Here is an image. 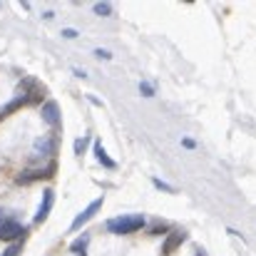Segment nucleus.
Here are the masks:
<instances>
[{
  "label": "nucleus",
  "instance_id": "2",
  "mask_svg": "<svg viewBox=\"0 0 256 256\" xmlns=\"http://www.w3.org/2000/svg\"><path fill=\"white\" fill-rule=\"evenodd\" d=\"M22 234H25V229L18 219H2L0 222V242H15Z\"/></svg>",
  "mask_w": 256,
  "mask_h": 256
},
{
  "label": "nucleus",
  "instance_id": "6",
  "mask_svg": "<svg viewBox=\"0 0 256 256\" xmlns=\"http://www.w3.org/2000/svg\"><path fill=\"white\" fill-rule=\"evenodd\" d=\"M40 114H42V122H48L50 127H55L60 122V107H58V102H45L42 110H40Z\"/></svg>",
  "mask_w": 256,
  "mask_h": 256
},
{
  "label": "nucleus",
  "instance_id": "11",
  "mask_svg": "<svg viewBox=\"0 0 256 256\" xmlns=\"http://www.w3.org/2000/svg\"><path fill=\"white\" fill-rule=\"evenodd\" d=\"M20 252H22V242H15V244H10L0 256H18Z\"/></svg>",
  "mask_w": 256,
  "mask_h": 256
},
{
  "label": "nucleus",
  "instance_id": "16",
  "mask_svg": "<svg viewBox=\"0 0 256 256\" xmlns=\"http://www.w3.org/2000/svg\"><path fill=\"white\" fill-rule=\"evenodd\" d=\"M94 55H97V58H102V60H110V58H112V52H110V50H102V48H97V50H94Z\"/></svg>",
  "mask_w": 256,
  "mask_h": 256
},
{
  "label": "nucleus",
  "instance_id": "19",
  "mask_svg": "<svg viewBox=\"0 0 256 256\" xmlns=\"http://www.w3.org/2000/svg\"><path fill=\"white\" fill-rule=\"evenodd\" d=\"M62 35H65V38H78V30H72V28H65V30H62Z\"/></svg>",
  "mask_w": 256,
  "mask_h": 256
},
{
  "label": "nucleus",
  "instance_id": "13",
  "mask_svg": "<svg viewBox=\"0 0 256 256\" xmlns=\"http://www.w3.org/2000/svg\"><path fill=\"white\" fill-rule=\"evenodd\" d=\"M94 12H97V15H110V12H112V5H107V2H97V5H94Z\"/></svg>",
  "mask_w": 256,
  "mask_h": 256
},
{
  "label": "nucleus",
  "instance_id": "9",
  "mask_svg": "<svg viewBox=\"0 0 256 256\" xmlns=\"http://www.w3.org/2000/svg\"><path fill=\"white\" fill-rule=\"evenodd\" d=\"M182 239H184V234H182V232H174V234H170V239H167V244H164L162 254H172V252L182 244Z\"/></svg>",
  "mask_w": 256,
  "mask_h": 256
},
{
  "label": "nucleus",
  "instance_id": "14",
  "mask_svg": "<svg viewBox=\"0 0 256 256\" xmlns=\"http://www.w3.org/2000/svg\"><path fill=\"white\" fill-rule=\"evenodd\" d=\"M140 92H142L144 97H152V94H154V87L147 85V82H140Z\"/></svg>",
  "mask_w": 256,
  "mask_h": 256
},
{
  "label": "nucleus",
  "instance_id": "17",
  "mask_svg": "<svg viewBox=\"0 0 256 256\" xmlns=\"http://www.w3.org/2000/svg\"><path fill=\"white\" fill-rule=\"evenodd\" d=\"M182 144H184L186 150H194V147H196V142H194L192 137H184V140H182Z\"/></svg>",
  "mask_w": 256,
  "mask_h": 256
},
{
  "label": "nucleus",
  "instance_id": "3",
  "mask_svg": "<svg viewBox=\"0 0 256 256\" xmlns=\"http://www.w3.org/2000/svg\"><path fill=\"white\" fill-rule=\"evenodd\" d=\"M100 206H102V196H100V199H94V202H92V204L87 206L85 212H80V214L75 216V222H72V226H70V229H72V232L82 229V224H87V222H90V219H92V216H94V214L100 212Z\"/></svg>",
  "mask_w": 256,
  "mask_h": 256
},
{
  "label": "nucleus",
  "instance_id": "18",
  "mask_svg": "<svg viewBox=\"0 0 256 256\" xmlns=\"http://www.w3.org/2000/svg\"><path fill=\"white\" fill-rule=\"evenodd\" d=\"M150 232H152V234H162V232H167V224H154Z\"/></svg>",
  "mask_w": 256,
  "mask_h": 256
},
{
  "label": "nucleus",
  "instance_id": "12",
  "mask_svg": "<svg viewBox=\"0 0 256 256\" xmlns=\"http://www.w3.org/2000/svg\"><path fill=\"white\" fill-rule=\"evenodd\" d=\"M87 142H90V137H80V140H75V154H82V152H85Z\"/></svg>",
  "mask_w": 256,
  "mask_h": 256
},
{
  "label": "nucleus",
  "instance_id": "4",
  "mask_svg": "<svg viewBox=\"0 0 256 256\" xmlns=\"http://www.w3.org/2000/svg\"><path fill=\"white\" fill-rule=\"evenodd\" d=\"M52 199H55V192H52V189H45V192H42L40 209H38V214H35V224H42V222L48 219V214H50V209H52Z\"/></svg>",
  "mask_w": 256,
  "mask_h": 256
},
{
  "label": "nucleus",
  "instance_id": "10",
  "mask_svg": "<svg viewBox=\"0 0 256 256\" xmlns=\"http://www.w3.org/2000/svg\"><path fill=\"white\" fill-rule=\"evenodd\" d=\"M87 242H90V236H87V234H82L80 239H75V242L70 244V252H72V254H80V256H85Z\"/></svg>",
  "mask_w": 256,
  "mask_h": 256
},
{
  "label": "nucleus",
  "instance_id": "15",
  "mask_svg": "<svg viewBox=\"0 0 256 256\" xmlns=\"http://www.w3.org/2000/svg\"><path fill=\"white\" fill-rule=\"evenodd\" d=\"M152 182H154V186H157V189H162V192H174L170 184H164L162 179H152Z\"/></svg>",
  "mask_w": 256,
  "mask_h": 256
},
{
  "label": "nucleus",
  "instance_id": "8",
  "mask_svg": "<svg viewBox=\"0 0 256 256\" xmlns=\"http://www.w3.org/2000/svg\"><path fill=\"white\" fill-rule=\"evenodd\" d=\"M94 157H97V160H100V164H102V167H107V170H114V167H117V164H114V160L102 150V144H100V142H94Z\"/></svg>",
  "mask_w": 256,
  "mask_h": 256
},
{
  "label": "nucleus",
  "instance_id": "5",
  "mask_svg": "<svg viewBox=\"0 0 256 256\" xmlns=\"http://www.w3.org/2000/svg\"><path fill=\"white\" fill-rule=\"evenodd\" d=\"M52 170H55V164H50L48 170H30V172H22V174H18V176H15V182H18V184H30L32 179H45V176H50V174H52Z\"/></svg>",
  "mask_w": 256,
  "mask_h": 256
},
{
  "label": "nucleus",
  "instance_id": "1",
  "mask_svg": "<svg viewBox=\"0 0 256 256\" xmlns=\"http://www.w3.org/2000/svg\"><path fill=\"white\" fill-rule=\"evenodd\" d=\"M144 216L142 214H124V216H114L107 222V232L112 234H134L144 226Z\"/></svg>",
  "mask_w": 256,
  "mask_h": 256
},
{
  "label": "nucleus",
  "instance_id": "7",
  "mask_svg": "<svg viewBox=\"0 0 256 256\" xmlns=\"http://www.w3.org/2000/svg\"><path fill=\"white\" fill-rule=\"evenodd\" d=\"M55 147H58L55 137H45V140H38V142H35V152H38V154H52Z\"/></svg>",
  "mask_w": 256,
  "mask_h": 256
}]
</instances>
